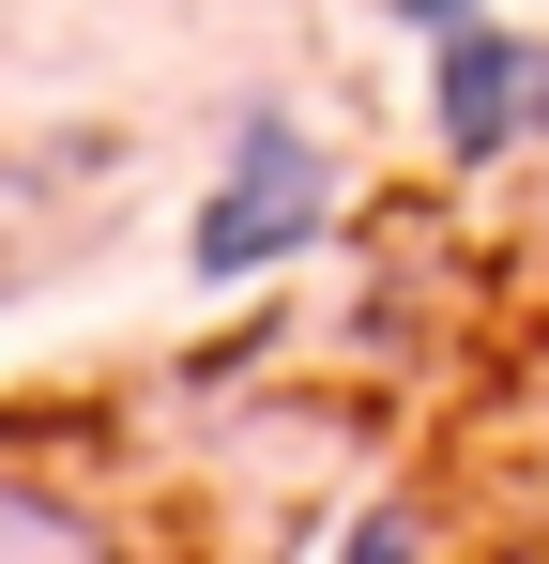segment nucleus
Listing matches in <instances>:
<instances>
[{
  "instance_id": "1",
  "label": "nucleus",
  "mask_w": 549,
  "mask_h": 564,
  "mask_svg": "<svg viewBox=\"0 0 549 564\" xmlns=\"http://www.w3.org/2000/svg\"><path fill=\"white\" fill-rule=\"evenodd\" d=\"M321 229H336V169L305 153V122H290V107H245V138H229V184L198 198V229H183L198 290L274 275V260H305Z\"/></svg>"
},
{
  "instance_id": "2",
  "label": "nucleus",
  "mask_w": 549,
  "mask_h": 564,
  "mask_svg": "<svg viewBox=\"0 0 549 564\" xmlns=\"http://www.w3.org/2000/svg\"><path fill=\"white\" fill-rule=\"evenodd\" d=\"M535 122H549V46L458 15L443 46H428V138H443V169H504Z\"/></svg>"
},
{
  "instance_id": "3",
  "label": "nucleus",
  "mask_w": 549,
  "mask_h": 564,
  "mask_svg": "<svg viewBox=\"0 0 549 564\" xmlns=\"http://www.w3.org/2000/svg\"><path fill=\"white\" fill-rule=\"evenodd\" d=\"M0 550H92V519L46 503V488H0Z\"/></svg>"
},
{
  "instance_id": "4",
  "label": "nucleus",
  "mask_w": 549,
  "mask_h": 564,
  "mask_svg": "<svg viewBox=\"0 0 549 564\" xmlns=\"http://www.w3.org/2000/svg\"><path fill=\"white\" fill-rule=\"evenodd\" d=\"M397 15H412V31H458V15H488V0H397Z\"/></svg>"
}]
</instances>
